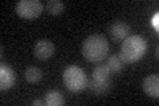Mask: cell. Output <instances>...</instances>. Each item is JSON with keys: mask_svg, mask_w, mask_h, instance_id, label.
Returning <instances> with one entry per match:
<instances>
[{"mask_svg": "<svg viewBox=\"0 0 159 106\" xmlns=\"http://www.w3.org/2000/svg\"><path fill=\"white\" fill-rule=\"evenodd\" d=\"M110 45L103 35L93 33L88 36L82 43V56L90 62H101L106 58Z\"/></svg>", "mask_w": 159, "mask_h": 106, "instance_id": "cell-1", "label": "cell"}, {"mask_svg": "<svg viewBox=\"0 0 159 106\" xmlns=\"http://www.w3.org/2000/svg\"><path fill=\"white\" fill-rule=\"evenodd\" d=\"M147 50V41L139 35H131L122 40L118 56L122 58L125 64L135 62L143 57Z\"/></svg>", "mask_w": 159, "mask_h": 106, "instance_id": "cell-2", "label": "cell"}, {"mask_svg": "<svg viewBox=\"0 0 159 106\" xmlns=\"http://www.w3.org/2000/svg\"><path fill=\"white\" fill-rule=\"evenodd\" d=\"M62 81L70 92H82L89 85L85 70L80 68L78 65H69L65 68L62 73Z\"/></svg>", "mask_w": 159, "mask_h": 106, "instance_id": "cell-3", "label": "cell"}, {"mask_svg": "<svg viewBox=\"0 0 159 106\" xmlns=\"http://www.w3.org/2000/svg\"><path fill=\"white\" fill-rule=\"evenodd\" d=\"M110 74L111 70L109 69L107 65L99 64L92 72V81L89 82L88 86H90L96 94H105L111 86V81H110Z\"/></svg>", "mask_w": 159, "mask_h": 106, "instance_id": "cell-4", "label": "cell"}, {"mask_svg": "<svg viewBox=\"0 0 159 106\" xmlns=\"http://www.w3.org/2000/svg\"><path fill=\"white\" fill-rule=\"evenodd\" d=\"M44 6L40 0H20L15 7V11L23 19H36L41 15Z\"/></svg>", "mask_w": 159, "mask_h": 106, "instance_id": "cell-5", "label": "cell"}, {"mask_svg": "<svg viewBox=\"0 0 159 106\" xmlns=\"http://www.w3.org/2000/svg\"><path fill=\"white\" fill-rule=\"evenodd\" d=\"M54 44L48 39H41L34 44L33 48V54L34 57L39 60H48L53 56L54 53Z\"/></svg>", "mask_w": 159, "mask_h": 106, "instance_id": "cell-6", "label": "cell"}, {"mask_svg": "<svg viewBox=\"0 0 159 106\" xmlns=\"http://www.w3.org/2000/svg\"><path fill=\"white\" fill-rule=\"evenodd\" d=\"M15 82H16V74H15L13 69L7 64H2L0 67V89H11Z\"/></svg>", "mask_w": 159, "mask_h": 106, "instance_id": "cell-7", "label": "cell"}, {"mask_svg": "<svg viewBox=\"0 0 159 106\" xmlns=\"http://www.w3.org/2000/svg\"><path fill=\"white\" fill-rule=\"evenodd\" d=\"M142 89L148 97L158 98L159 97V77H158V74H150L143 78Z\"/></svg>", "mask_w": 159, "mask_h": 106, "instance_id": "cell-8", "label": "cell"}, {"mask_svg": "<svg viewBox=\"0 0 159 106\" xmlns=\"http://www.w3.org/2000/svg\"><path fill=\"white\" fill-rule=\"evenodd\" d=\"M129 32H130V27L122 20H116L110 27V33L116 40H125L129 36Z\"/></svg>", "mask_w": 159, "mask_h": 106, "instance_id": "cell-9", "label": "cell"}, {"mask_svg": "<svg viewBox=\"0 0 159 106\" xmlns=\"http://www.w3.org/2000/svg\"><path fill=\"white\" fill-rule=\"evenodd\" d=\"M45 104L47 106H61L65 104V98L58 90H51L45 94Z\"/></svg>", "mask_w": 159, "mask_h": 106, "instance_id": "cell-10", "label": "cell"}, {"mask_svg": "<svg viewBox=\"0 0 159 106\" xmlns=\"http://www.w3.org/2000/svg\"><path fill=\"white\" fill-rule=\"evenodd\" d=\"M24 77H25L28 82L36 84L43 78V70L39 67H29V68H27L25 73H24Z\"/></svg>", "mask_w": 159, "mask_h": 106, "instance_id": "cell-11", "label": "cell"}, {"mask_svg": "<svg viewBox=\"0 0 159 106\" xmlns=\"http://www.w3.org/2000/svg\"><path fill=\"white\" fill-rule=\"evenodd\" d=\"M106 65L109 67V69L111 70V73H119L123 69V67H125V62L122 61V58L119 57L118 54H111V56L109 57Z\"/></svg>", "mask_w": 159, "mask_h": 106, "instance_id": "cell-12", "label": "cell"}, {"mask_svg": "<svg viewBox=\"0 0 159 106\" xmlns=\"http://www.w3.org/2000/svg\"><path fill=\"white\" fill-rule=\"evenodd\" d=\"M45 8L51 15H60V13L64 12V9H65V4H64L61 0H49L47 3Z\"/></svg>", "mask_w": 159, "mask_h": 106, "instance_id": "cell-13", "label": "cell"}, {"mask_svg": "<svg viewBox=\"0 0 159 106\" xmlns=\"http://www.w3.org/2000/svg\"><path fill=\"white\" fill-rule=\"evenodd\" d=\"M151 25L155 28V31H159V12H157L151 17Z\"/></svg>", "mask_w": 159, "mask_h": 106, "instance_id": "cell-14", "label": "cell"}, {"mask_svg": "<svg viewBox=\"0 0 159 106\" xmlns=\"http://www.w3.org/2000/svg\"><path fill=\"white\" fill-rule=\"evenodd\" d=\"M33 106H45V99H34L33 102H32Z\"/></svg>", "mask_w": 159, "mask_h": 106, "instance_id": "cell-15", "label": "cell"}]
</instances>
